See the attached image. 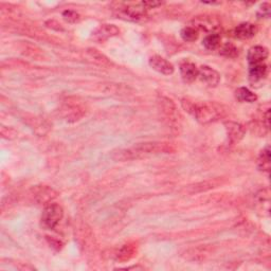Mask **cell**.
<instances>
[{
  "instance_id": "cell-11",
  "label": "cell",
  "mask_w": 271,
  "mask_h": 271,
  "mask_svg": "<svg viewBox=\"0 0 271 271\" xmlns=\"http://www.w3.org/2000/svg\"><path fill=\"white\" fill-rule=\"evenodd\" d=\"M234 36L240 39H248L253 37L258 33L257 25H254L249 22L241 23L240 25L234 29Z\"/></svg>"
},
{
  "instance_id": "cell-15",
  "label": "cell",
  "mask_w": 271,
  "mask_h": 271,
  "mask_svg": "<svg viewBox=\"0 0 271 271\" xmlns=\"http://www.w3.org/2000/svg\"><path fill=\"white\" fill-rule=\"evenodd\" d=\"M258 165L261 171L269 172L270 169V147L269 146H266L262 150L261 155L259 157Z\"/></svg>"
},
{
  "instance_id": "cell-18",
  "label": "cell",
  "mask_w": 271,
  "mask_h": 271,
  "mask_svg": "<svg viewBox=\"0 0 271 271\" xmlns=\"http://www.w3.org/2000/svg\"><path fill=\"white\" fill-rule=\"evenodd\" d=\"M63 17H64V19L68 22H76V21L80 20V15L76 12L70 11V10L65 11L63 13Z\"/></svg>"
},
{
  "instance_id": "cell-8",
  "label": "cell",
  "mask_w": 271,
  "mask_h": 271,
  "mask_svg": "<svg viewBox=\"0 0 271 271\" xmlns=\"http://www.w3.org/2000/svg\"><path fill=\"white\" fill-rule=\"evenodd\" d=\"M268 49L263 46H254L248 51V62L249 65H256L264 63L265 59L268 57Z\"/></svg>"
},
{
  "instance_id": "cell-17",
  "label": "cell",
  "mask_w": 271,
  "mask_h": 271,
  "mask_svg": "<svg viewBox=\"0 0 271 271\" xmlns=\"http://www.w3.org/2000/svg\"><path fill=\"white\" fill-rule=\"evenodd\" d=\"M220 54L226 57L233 58L239 55V50H237V48L234 45H232L231 42H227V44L222 48V50H220Z\"/></svg>"
},
{
  "instance_id": "cell-12",
  "label": "cell",
  "mask_w": 271,
  "mask_h": 271,
  "mask_svg": "<svg viewBox=\"0 0 271 271\" xmlns=\"http://www.w3.org/2000/svg\"><path fill=\"white\" fill-rule=\"evenodd\" d=\"M268 67L265 63L250 65L249 68V79L251 83H259L264 80L267 76Z\"/></svg>"
},
{
  "instance_id": "cell-6",
  "label": "cell",
  "mask_w": 271,
  "mask_h": 271,
  "mask_svg": "<svg viewBox=\"0 0 271 271\" xmlns=\"http://www.w3.org/2000/svg\"><path fill=\"white\" fill-rule=\"evenodd\" d=\"M198 78L201 82L207 84L210 87H215L220 81V76L217 71L212 69L209 66H201L198 68Z\"/></svg>"
},
{
  "instance_id": "cell-10",
  "label": "cell",
  "mask_w": 271,
  "mask_h": 271,
  "mask_svg": "<svg viewBox=\"0 0 271 271\" xmlns=\"http://www.w3.org/2000/svg\"><path fill=\"white\" fill-rule=\"evenodd\" d=\"M227 134H228V138L232 143H236L243 139L244 135H245V129L244 126L236 123V122H226L225 123Z\"/></svg>"
},
{
  "instance_id": "cell-14",
  "label": "cell",
  "mask_w": 271,
  "mask_h": 271,
  "mask_svg": "<svg viewBox=\"0 0 271 271\" xmlns=\"http://www.w3.org/2000/svg\"><path fill=\"white\" fill-rule=\"evenodd\" d=\"M220 41H222V37H220L219 34L213 32L211 34H208V35L203 38L202 45L208 50H215L219 47Z\"/></svg>"
},
{
  "instance_id": "cell-13",
  "label": "cell",
  "mask_w": 271,
  "mask_h": 271,
  "mask_svg": "<svg viewBox=\"0 0 271 271\" xmlns=\"http://www.w3.org/2000/svg\"><path fill=\"white\" fill-rule=\"evenodd\" d=\"M235 97L239 101L246 102V103H253V102H256L258 100V97L246 87H241L239 89H236Z\"/></svg>"
},
{
  "instance_id": "cell-5",
  "label": "cell",
  "mask_w": 271,
  "mask_h": 271,
  "mask_svg": "<svg viewBox=\"0 0 271 271\" xmlns=\"http://www.w3.org/2000/svg\"><path fill=\"white\" fill-rule=\"evenodd\" d=\"M149 66L152 68V69L161 74L171 75L174 73V66L162 56H159V55L151 56L149 58Z\"/></svg>"
},
{
  "instance_id": "cell-7",
  "label": "cell",
  "mask_w": 271,
  "mask_h": 271,
  "mask_svg": "<svg viewBox=\"0 0 271 271\" xmlns=\"http://www.w3.org/2000/svg\"><path fill=\"white\" fill-rule=\"evenodd\" d=\"M119 33H120V30H119V28L116 27L115 24H102L93 32L92 38L96 41L102 42L107 40L110 37L118 35Z\"/></svg>"
},
{
  "instance_id": "cell-3",
  "label": "cell",
  "mask_w": 271,
  "mask_h": 271,
  "mask_svg": "<svg viewBox=\"0 0 271 271\" xmlns=\"http://www.w3.org/2000/svg\"><path fill=\"white\" fill-rule=\"evenodd\" d=\"M64 215L63 208L57 203H50L41 214V226L48 230H52L61 222Z\"/></svg>"
},
{
  "instance_id": "cell-21",
  "label": "cell",
  "mask_w": 271,
  "mask_h": 271,
  "mask_svg": "<svg viewBox=\"0 0 271 271\" xmlns=\"http://www.w3.org/2000/svg\"><path fill=\"white\" fill-rule=\"evenodd\" d=\"M269 120H270V110L268 109L267 110V113H266V115H265V123H266V127H267V129H269V126H270V124H269Z\"/></svg>"
},
{
  "instance_id": "cell-1",
  "label": "cell",
  "mask_w": 271,
  "mask_h": 271,
  "mask_svg": "<svg viewBox=\"0 0 271 271\" xmlns=\"http://www.w3.org/2000/svg\"><path fill=\"white\" fill-rule=\"evenodd\" d=\"M172 150H174V148H172L171 143L146 142L136 144V145L129 148L119 149L114 152L113 158L117 161H130L162 154V152L167 154V152H171Z\"/></svg>"
},
{
  "instance_id": "cell-2",
  "label": "cell",
  "mask_w": 271,
  "mask_h": 271,
  "mask_svg": "<svg viewBox=\"0 0 271 271\" xmlns=\"http://www.w3.org/2000/svg\"><path fill=\"white\" fill-rule=\"evenodd\" d=\"M181 104L186 112L193 115L195 119L202 124L217 121L218 119L225 116L224 107L214 102H196L183 99Z\"/></svg>"
},
{
  "instance_id": "cell-4",
  "label": "cell",
  "mask_w": 271,
  "mask_h": 271,
  "mask_svg": "<svg viewBox=\"0 0 271 271\" xmlns=\"http://www.w3.org/2000/svg\"><path fill=\"white\" fill-rule=\"evenodd\" d=\"M119 15L125 17L126 19L139 20L146 15L147 8L144 5V2H124L119 3L116 7Z\"/></svg>"
},
{
  "instance_id": "cell-20",
  "label": "cell",
  "mask_w": 271,
  "mask_h": 271,
  "mask_svg": "<svg viewBox=\"0 0 271 271\" xmlns=\"http://www.w3.org/2000/svg\"><path fill=\"white\" fill-rule=\"evenodd\" d=\"M144 2V5H145V7L147 8H155L159 5H162L163 2H160V1H143Z\"/></svg>"
},
{
  "instance_id": "cell-16",
  "label": "cell",
  "mask_w": 271,
  "mask_h": 271,
  "mask_svg": "<svg viewBox=\"0 0 271 271\" xmlns=\"http://www.w3.org/2000/svg\"><path fill=\"white\" fill-rule=\"evenodd\" d=\"M180 36L184 41L192 42L198 38V31L193 27H185L181 30Z\"/></svg>"
},
{
  "instance_id": "cell-19",
  "label": "cell",
  "mask_w": 271,
  "mask_h": 271,
  "mask_svg": "<svg viewBox=\"0 0 271 271\" xmlns=\"http://www.w3.org/2000/svg\"><path fill=\"white\" fill-rule=\"evenodd\" d=\"M258 16L261 17V18H268V17H270V4L269 3H263L259 11H258Z\"/></svg>"
},
{
  "instance_id": "cell-9",
  "label": "cell",
  "mask_w": 271,
  "mask_h": 271,
  "mask_svg": "<svg viewBox=\"0 0 271 271\" xmlns=\"http://www.w3.org/2000/svg\"><path fill=\"white\" fill-rule=\"evenodd\" d=\"M180 74L185 83H192L198 78V68L195 64L184 61L180 64Z\"/></svg>"
}]
</instances>
